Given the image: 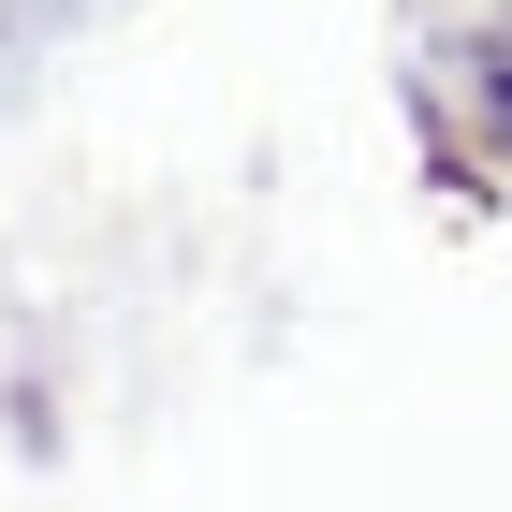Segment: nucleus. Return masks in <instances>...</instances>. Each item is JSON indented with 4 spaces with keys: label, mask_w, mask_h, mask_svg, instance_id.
Segmentation results:
<instances>
[{
    "label": "nucleus",
    "mask_w": 512,
    "mask_h": 512,
    "mask_svg": "<svg viewBox=\"0 0 512 512\" xmlns=\"http://www.w3.org/2000/svg\"><path fill=\"white\" fill-rule=\"evenodd\" d=\"M395 103L439 176L512 191V0H395Z\"/></svg>",
    "instance_id": "nucleus-1"
},
{
    "label": "nucleus",
    "mask_w": 512,
    "mask_h": 512,
    "mask_svg": "<svg viewBox=\"0 0 512 512\" xmlns=\"http://www.w3.org/2000/svg\"><path fill=\"white\" fill-rule=\"evenodd\" d=\"M103 15V0H0V103L44 74V59H74V30Z\"/></svg>",
    "instance_id": "nucleus-2"
}]
</instances>
